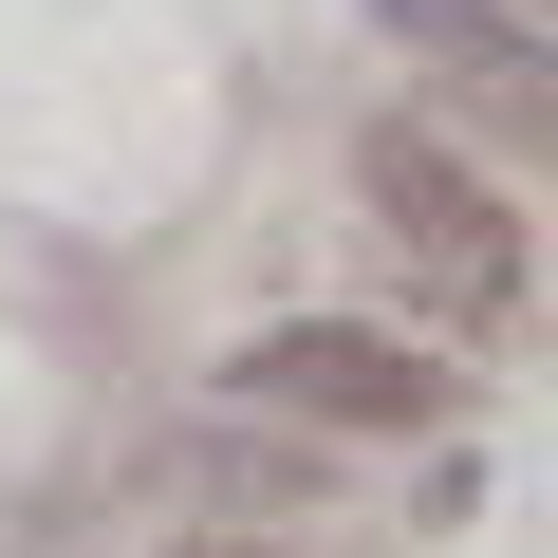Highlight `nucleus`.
I'll return each instance as SVG.
<instances>
[{"label":"nucleus","instance_id":"obj_1","mask_svg":"<svg viewBox=\"0 0 558 558\" xmlns=\"http://www.w3.org/2000/svg\"><path fill=\"white\" fill-rule=\"evenodd\" d=\"M354 186H373V242H391V260H428L465 317H502V299H521V205H502L484 168H447L428 131H373V168H354Z\"/></svg>","mask_w":558,"mask_h":558},{"label":"nucleus","instance_id":"obj_2","mask_svg":"<svg viewBox=\"0 0 558 558\" xmlns=\"http://www.w3.org/2000/svg\"><path fill=\"white\" fill-rule=\"evenodd\" d=\"M242 391H260V410H317V428H428V410H447V373H428L410 336H373V317H279V336H242Z\"/></svg>","mask_w":558,"mask_h":558},{"label":"nucleus","instance_id":"obj_3","mask_svg":"<svg viewBox=\"0 0 558 558\" xmlns=\"http://www.w3.org/2000/svg\"><path fill=\"white\" fill-rule=\"evenodd\" d=\"M373 20L410 57H447L465 94H539V20H502V0H373Z\"/></svg>","mask_w":558,"mask_h":558},{"label":"nucleus","instance_id":"obj_4","mask_svg":"<svg viewBox=\"0 0 558 558\" xmlns=\"http://www.w3.org/2000/svg\"><path fill=\"white\" fill-rule=\"evenodd\" d=\"M168 558H279V539H168Z\"/></svg>","mask_w":558,"mask_h":558}]
</instances>
